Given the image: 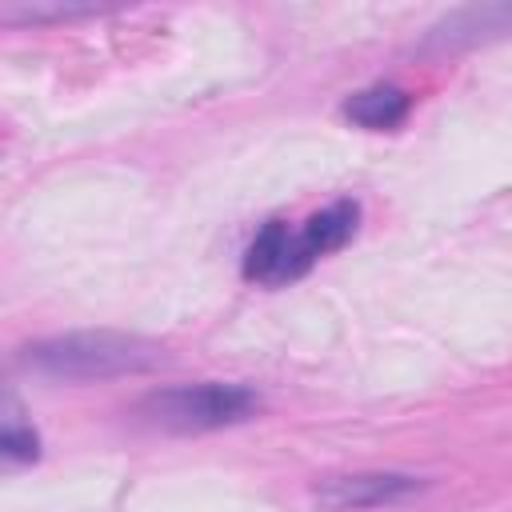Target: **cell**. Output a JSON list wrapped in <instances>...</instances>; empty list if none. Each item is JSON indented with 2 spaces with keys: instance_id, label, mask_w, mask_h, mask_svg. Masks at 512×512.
Instances as JSON below:
<instances>
[{
  "instance_id": "6da1fadb",
  "label": "cell",
  "mask_w": 512,
  "mask_h": 512,
  "mask_svg": "<svg viewBox=\"0 0 512 512\" xmlns=\"http://www.w3.org/2000/svg\"><path fill=\"white\" fill-rule=\"evenodd\" d=\"M20 364L64 384L140 376L164 364V348L132 332H64L20 348Z\"/></svg>"
},
{
  "instance_id": "7a4b0ae2",
  "label": "cell",
  "mask_w": 512,
  "mask_h": 512,
  "mask_svg": "<svg viewBox=\"0 0 512 512\" xmlns=\"http://www.w3.org/2000/svg\"><path fill=\"white\" fill-rule=\"evenodd\" d=\"M260 412V396L244 384H172L160 392H148L140 400V416L164 432H212L244 424Z\"/></svg>"
},
{
  "instance_id": "3957f363",
  "label": "cell",
  "mask_w": 512,
  "mask_h": 512,
  "mask_svg": "<svg viewBox=\"0 0 512 512\" xmlns=\"http://www.w3.org/2000/svg\"><path fill=\"white\" fill-rule=\"evenodd\" d=\"M424 476L412 472H348V476H328L316 484V508L320 512H364V508H384L396 500H408L424 492Z\"/></svg>"
},
{
  "instance_id": "277c9868",
  "label": "cell",
  "mask_w": 512,
  "mask_h": 512,
  "mask_svg": "<svg viewBox=\"0 0 512 512\" xmlns=\"http://www.w3.org/2000/svg\"><path fill=\"white\" fill-rule=\"evenodd\" d=\"M312 264H316V256L308 252L304 236L288 232L284 220H268L244 252V276L256 284H288V280L304 276Z\"/></svg>"
},
{
  "instance_id": "5b68a950",
  "label": "cell",
  "mask_w": 512,
  "mask_h": 512,
  "mask_svg": "<svg viewBox=\"0 0 512 512\" xmlns=\"http://www.w3.org/2000/svg\"><path fill=\"white\" fill-rule=\"evenodd\" d=\"M512 32V4H468L424 32V52H464Z\"/></svg>"
},
{
  "instance_id": "8992f818",
  "label": "cell",
  "mask_w": 512,
  "mask_h": 512,
  "mask_svg": "<svg viewBox=\"0 0 512 512\" xmlns=\"http://www.w3.org/2000/svg\"><path fill=\"white\" fill-rule=\"evenodd\" d=\"M408 108H412V100L396 84H372V88H360L344 100V116L356 120L360 128H376V132L396 128L408 116Z\"/></svg>"
},
{
  "instance_id": "52a82bcc",
  "label": "cell",
  "mask_w": 512,
  "mask_h": 512,
  "mask_svg": "<svg viewBox=\"0 0 512 512\" xmlns=\"http://www.w3.org/2000/svg\"><path fill=\"white\" fill-rule=\"evenodd\" d=\"M356 220H360V208H356L352 200H336V204H328L324 212L308 216V224L300 228V236H304L308 252L320 260L324 252H336V248H344V244L352 240Z\"/></svg>"
},
{
  "instance_id": "ba28073f",
  "label": "cell",
  "mask_w": 512,
  "mask_h": 512,
  "mask_svg": "<svg viewBox=\"0 0 512 512\" xmlns=\"http://www.w3.org/2000/svg\"><path fill=\"white\" fill-rule=\"evenodd\" d=\"M0 448H4V456H12V460H36V456H40L36 432H32V428H20V424H8V428H4Z\"/></svg>"
}]
</instances>
